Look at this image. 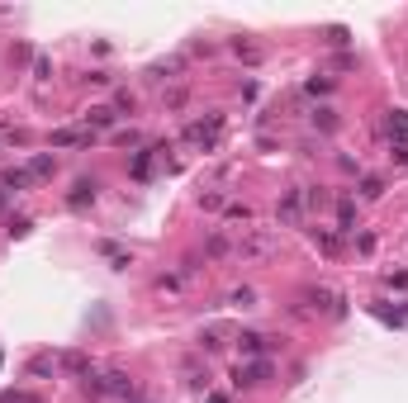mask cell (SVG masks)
<instances>
[{
    "instance_id": "1",
    "label": "cell",
    "mask_w": 408,
    "mask_h": 403,
    "mask_svg": "<svg viewBox=\"0 0 408 403\" xmlns=\"http://www.w3.org/2000/svg\"><path fill=\"white\" fill-rule=\"evenodd\" d=\"M90 399H138V389H133V379L124 375V370H105V375H85V384H81Z\"/></svg>"
},
{
    "instance_id": "2",
    "label": "cell",
    "mask_w": 408,
    "mask_h": 403,
    "mask_svg": "<svg viewBox=\"0 0 408 403\" xmlns=\"http://www.w3.org/2000/svg\"><path fill=\"white\" fill-rule=\"evenodd\" d=\"M218 133H223V114H204V119H190L181 138H186L190 147H199V152H209L218 142Z\"/></svg>"
},
{
    "instance_id": "3",
    "label": "cell",
    "mask_w": 408,
    "mask_h": 403,
    "mask_svg": "<svg viewBox=\"0 0 408 403\" xmlns=\"http://www.w3.org/2000/svg\"><path fill=\"white\" fill-rule=\"evenodd\" d=\"M266 379H271V361H266V356H261V361H247V365L233 370V384H238V389H261Z\"/></svg>"
},
{
    "instance_id": "4",
    "label": "cell",
    "mask_w": 408,
    "mask_h": 403,
    "mask_svg": "<svg viewBox=\"0 0 408 403\" xmlns=\"http://www.w3.org/2000/svg\"><path fill=\"white\" fill-rule=\"evenodd\" d=\"M304 190H285V199H280V209H275V218H280V228H300L304 223Z\"/></svg>"
},
{
    "instance_id": "5",
    "label": "cell",
    "mask_w": 408,
    "mask_h": 403,
    "mask_svg": "<svg viewBox=\"0 0 408 403\" xmlns=\"http://www.w3.org/2000/svg\"><path fill=\"white\" fill-rule=\"evenodd\" d=\"M309 304H313V309H323L327 318H342V313H347V299L337 295V290H313Z\"/></svg>"
},
{
    "instance_id": "6",
    "label": "cell",
    "mask_w": 408,
    "mask_h": 403,
    "mask_svg": "<svg viewBox=\"0 0 408 403\" xmlns=\"http://www.w3.org/2000/svg\"><path fill=\"white\" fill-rule=\"evenodd\" d=\"M28 186H33V176H28V166H10V171L0 176V190H5V195H24Z\"/></svg>"
},
{
    "instance_id": "7",
    "label": "cell",
    "mask_w": 408,
    "mask_h": 403,
    "mask_svg": "<svg viewBox=\"0 0 408 403\" xmlns=\"http://www.w3.org/2000/svg\"><path fill=\"white\" fill-rule=\"evenodd\" d=\"M238 347H243V356H266L271 351V337L266 332H238Z\"/></svg>"
},
{
    "instance_id": "8",
    "label": "cell",
    "mask_w": 408,
    "mask_h": 403,
    "mask_svg": "<svg viewBox=\"0 0 408 403\" xmlns=\"http://www.w3.org/2000/svg\"><path fill=\"white\" fill-rule=\"evenodd\" d=\"M309 238H313V247H318L323 256H337V252H342V238H337L332 228H309Z\"/></svg>"
},
{
    "instance_id": "9",
    "label": "cell",
    "mask_w": 408,
    "mask_h": 403,
    "mask_svg": "<svg viewBox=\"0 0 408 403\" xmlns=\"http://www.w3.org/2000/svg\"><path fill=\"white\" fill-rule=\"evenodd\" d=\"M114 119H119V114H114V105L85 109V133H90V129H114Z\"/></svg>"
},
{
    "instance_id": "10",
    "label": "cell",
    "mask_w": 408,
    "mask_h": 403,
    "mask_svg": "<svg viewBox=\"0 0 408 403\" xmlns=\"http://www.w3.org/2000/svg\"><path fill=\"white\" fill-rule=\"evenodd\" d=\"M67 204H72V209H85V204H95V181H76V186L67 190Z\"/></svg>"
},
{
    "instance_id": "11",
    "label": "cell",
    "mask_w": 408,
    "mask_h": 403,
    "mask_svg": "<svg viewBox=\"0 0 408 403\" xmlns=\"http://www.w3.org/2000/svg\"><path fill=\"white\" fill-rule=\"evenodd\" d=\"M53 171H57V157H48V152H33V157H28V176H33V181H48Z\"/></svg>"
},
{
    "instance_id": "12",
    "label": "cell",
    "mask_w": 408,
    "mask_h": 403,
    "mask_svg": "<svg viewBox=\"0 0 408 403\" xmlns=\"http://www.w3.org/2000/svg\"><path fill=\"white\" fill-rule=\"evenodd\" d=\"M384 129H389L394 142H408V114L404 109H389V114H384Z\"/></svg>"
},
{
    "instance_id": "13",
    "label": "cell",
    "mask_w": 408,
    "mask_h": 403,
    "mask_svg": "<svg viewBox=\"0 0 408 403\" xmlns=\"http://www.w3.org/2000/svg\"><path fill=\"white\" fill-rule=\"evenodd\" d=\"M85 142H90L85 129H57L53 133V147H85Z\"/></svg>"
},
{
    "instance_id": "14",
    "label": "cell",
    "mask_w": 408,
    "mask_h": 403,
    "mask_svg": "<svg viewBox=\"0 0 408 403\" xmlns=\"http://www.w3.org/2000/svg\"><path fill=\"white\" fill-rule=\"evenodd\" d=\"M271 247H275V238H271V233H252V238L243 242V256H266Z\"/></svg>"
},
{
    "instance_id": "15",
    "label": "cell",
    "mask_w": 408,
    "mask_h": 403,
    "mask_svg": "<svg viewBox=\"0 0 408 403\" xmlns=\"http://www.w3.org/2000/svg\"><path fill=\"white\" fill-rule=\"evenodd\" d=\"M337 233H356V204L337 199Z\"/></svg>"
},
{
    "instance_id": "16",
    "label": "cell",
    "mask_w": 408,
    "mask_h": 403,
    "mask_svg": "<svg viewBox=\"0 0 408 403\" xmlns=\"http://www.w3.org/2000/svg\"><path fill=\"white\" fill-rule=\"evenodd\" d=\"M62 370H72V375H90V361H85V351H67V356H62Z\"/></svg>"
},
{
    "instance_id": "17",
    "label": "cell",
    "mask_w": 408,
    "mask_h": 403,
    "mask_svg": "<svg viewBox=\"0 0 408 403\" xmlns=\"http://www.w3.org/2000/svg\"><path fill=\"white\" fill-rule=\"evenodd\" d=\"M228 252H233V242L223 238V233H214V238L204 242V256H214V261H218V256H228Z\"/></svg>"
},
{
    "instance_id": "18",
    "label": "cell",
    "mask_w": 408,
    "mask_h": 403,
    "mask_svg": "<svg viewBox=\"0 0 408 403\" xmlns=\"http://www.w3.org/2000/svg\"><path fill=\"white\" fill-rule=\"evenodd\" d=\"M313 129H318V133H332V129H337V114H332V109H313Z\"/></svg>"
},
{
    "instance_id": "19",
    "label": "cell",
    "mask_w": 408,
    "mask_h": 403,
    "mask_svg": "<svg viewBox=\"0 0 408 403\" xmlns=\"http://www.w3.org/2000/svg\"><path fill=\"white\" fill-rule=\"evenodd\" d=\"M152 152H157V147H142V152L133 157V176H138V181H147V171H152Z\"/></svg>"
},
{
    "instance_id": "20",
    "label": "cell",
    "mask_w": 408,
    "mask_h": 403,
    "mask_svg": "<svg viewBox=\"0 0 408 403\" xmlns=\"http://www.w3.org/2000/svg\"><path fill=\"white\" fill-rule=\"evenodd\" d=\"M223 337H228L223 327H204V332H199V347H204V351H218V347H223Z\"/></svg>"
},
{
    "instance_id": "21",
    "label": "cell",
    "mask_w": 408,
    "mask_h": 403,
    "mask_svg": "<svg viewBox=\"0 0 408 403\" xmlns=\"http://www.w3.org/2000/svg\"><path fill=\"white\" fill-rule=\"evenodd\" d=\"M0 403H43V399H38L33 389H5V394H0Z\"/></svg>"
},
{
    "instance_id": "22",
    "label": "cell",
    "mask_w": 408,
    "mask_h": 403,
    "mask_svg": "<svg viewBox=\"0 0 408 403\" xmlns=\"http://www.w3.org/2000/svg\"><path fill=\"white\" fill-rule=\"evenodd\" d=\"M100 256H109V261H114V270H129V256H124L114 242H100Z\"/></svg>"
},
{
    "instance_id": "23",
    "label": "cell",
    "mask_w": 408,
    "mask_h": 403,
    "mask_svg": "<svg viewBox=\"0 0 408 403\" xmlns=\"http://www.w3.org/2000/svg\"><path fill=\"white\" fill-rule=\"evenodd\" d=\"M332 90V76H309L304 81V95H327Z\"/></svg>"
},
{
    "instance_id": "24",
    "label": "cell",
    "mask_w": 408,
    "mask_h": 403,
    "mask_svg": "<svg viewBox=\"0 0 408 403\" xmlns=\"http://www.w3.org/2000/svg\"><path fill=\"white\" fill-rule=\"evenodd\" d=\"M133 90H114V114H133Z\"/></svg>"
},
{
    "instance_id": "25",
    "label": "cell",
    "mask_w": 408,
    "mask_h": 403,
    "mask_svg": "<svg viewBox=\"0 0 408 403\" xmlns=\"http://www.w3.org/2000/svg\"><path fill=\"white\" fill-rule=\"evenodd\" d=\"M380 195H384V181H375V176L361 181V199H380Z\"/></svg>"
},
{
    "instance_id": "26",
    "label": "cell",
    "mask_w": 408,
    "mask_h": 403,
    "mask_svg": "<svg viewBox=\"0 0 408 403\" xmlns=\"http://www.w3.org/2000/svg\"><path fill=\"white\" fill-rule=\"evenodd\" d=\"M199 209H228V199H223L218 190H204V195H199Z\"/></svg>"
},
{
    "instance_id": "27",
    "label": "cell",
    "mask_w": 408,
    "mask_h": 403,
    "mask_svg": "<svg viewBox=\"0 0 408 403\" xmlns=\"http://www.w3.org/2000/svg\"><path fill=\"white\" fill-rule=\"evenodd\" d=\"M233 53L243 57V62H261V48H252V43H243V38L233 43Z\"/></svg>"
},
{
    "instance_id": "28",
    "label": "cell",
    "mask_w": 408,
    "mask_h": 403,
    "mask_svg": "<svg viewBox=\"0 0 408 403\" xmlns=\"http://www.w3.org/2000/svg\"><path fill=\"white\" fill-rule=\"evenodd\" d=\"M28 375H53V356H38V361H28Z\"/></svg>"
},
{
    "instance_id": "29",
    "label": "cell",
    "mask_w": 408,
    "mask_h": 403,
    "mask_svg": "<svg viewBox=\"0 0 408 403\" xmlns=\"http://www.w3.org/2000/svg\"><path fill=\"white\" fill-rule=\"evenodd\" d=\"M33 76H38V81H48V76H53V62H48L43 53L33 57Z\"/></svg>"
},
{
    "instance_id": "30",
    "label": "cell",
    "mask_w": 408,
    "mask_h": 403,
    "mask_svg": "<svg viewBox=\"0 0 408 403\" xmlns=\"http://www.w3.org/2000/svg\"><path fill=\"white\" fill-rule=\"evenodd\" d=\"M28 228H33L28 218H10V228H5V233H10V238H28Z\"/></svg>"
},
{
    "instance_id": "31",
    "label": "cell",
    "mask_w": 408,
    "mask_h": 403,
    "mask_svg": "<svg viewBox=\"0 0 408 403\" xmlns=\"http://www.w3.org/2000/svg\"><path fill=\"white\" fill-rule=\"evenodd\" d=\"M223 214L233 218V223H247V218H252V209H247V204H228V209H223Z\"/></svg>"
},
{
    "instance_id": "32",
    "label": "cell",
    "mask_w": 408,
    "mask_h": 403,
    "mask_svg": "<svg viewBox=\"0 0 408 403\" xmlns=\"http://www.w3.org/2000/svg\"><path fill=\"white\" fill-rule=\"evenodd\" d=\"M389 157H394V166H408V142H394Z\"/></svg>"
},
{
    "instance_id": "33",
    "label": "cell",
    "mask_w": 408,
    "mask_h": 403,
    "mask_svg": "<svg viewBox=\"0 0 408 403\" xmlns=\"http://www.w3.org/2000/svg\"><path fill=\"white\" fill-rule=\"evenodd\" d=\"M28 57H38L28 43H15V53H10V62H28Z\"/></svg>"
},
{
    "instance_id": "34",
    "label": "cell",
    "mask_w": 408,
    "mask_h": 403,
    "mask_svg": "<svg viewBox=\"0 0 408 403\" xmlns=\"http://www.w3.org/2000/svg\"><path fill=\"white\" fill-rule=\"evenodd\" d=\"M252 299H256V295H252V290H233V295H228V304H238V309H247Z\"/></svg>"
},
{
    "instance_id": "35",
    "label": "cell",
    "mask_w": 408,
    "mask_h": 403,
    "mask_svg": "<svg viewBox=\"0 0 408 403\" xmlns=\"http://www.w3.org/2000/svg\"><path fill=\"white\" fill-rule=\"evenodd\" d=\"M389 285H394V290H408V270H399V275H389Z\"/></svg>"
},
{
    "instance_id": "36",
    "label": "cell",
    "mask_w": 408,
    "mask_h": 403,
    "mask_svg": "<svg viewBox=\"0 0 408 403\" xmlns=\"http://www.w3.org/2000/svg\"><path fill=\"white\" fill-rule=\"evenodd\" d=\"M204 403H228V399H223V394H204Z\"/></svg>"
},
{
    "instance_id": "37",
    "label": "cell",
    "mask_w": 408,
    "mask_h": 403,
    "mask_svg": "<svg viewBox=\"0 0 408 403\" xmlns=\"http://www.w3.org/2000/svg\"><path fill=\"white\" fill-rule=\"evenodd\" d=\"M5 199H10V195H5V190H0V214H5Z\"/></svg>"
},
{
    "instance_id": "38",
    "label": "cell",
    "mask_w": 408,
    "mask_h": 403,
    "mask_svg": "<svg viewBox=\"0 0 408 403\" xmlns=\"http://www.w3.org/2000/svg\"><path fill=\"white\" fill-rule=\"evenodd\" d=\"M129 403H138V399H129Z\"/></svg>"
}]
</instances>
